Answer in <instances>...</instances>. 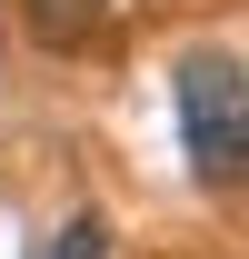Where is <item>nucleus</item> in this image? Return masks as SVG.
<instances>
[{"label": "nucleus", "instance_id": "f257e3e1", "mask_svg": "<svg viewBox=\"0 0 249 259\" xmlns=\"http://www.w3.org/2000/svg\"><path fill=\"white\" fill-rule=\"evenodd\" d=\"M170 110H180V150L210 190H239L249 180V70L229 50H189L170 70Z\"/></svg>", "mask_w": 249, "mask_h": 259}, {"label": "nucleus", "instance_id": "f03ea898", "mask_svg": "<svg viewBox=\"0 0 249 259\" xmlns=\"http://www.w3.org/2000/svg\"><path fill=\"white\" fill-rule=\"evenodd\" d=\"M20 20H30L40 50H90L100 20H110V0H20Z\"/></svg>", "mask_w": 249, "mask_h": 259}, {"label": "nucleus", "instance_id": "7ed1b4c3", "mask_svg": "<svg viewBox=\"0 0 249 259\" xmlns=\"http://www.w3.org/2000/svg\"><path fill=\"white\" fill-rule=\"evenodd\" d=\"M40 259H110V220H100V209H70V220L50 229Z\"/></svg>", "mask_w": 249, "mask_h": 259}]
</instances>
